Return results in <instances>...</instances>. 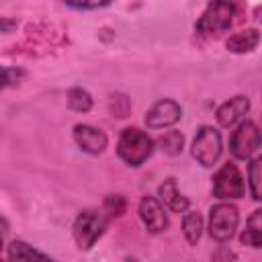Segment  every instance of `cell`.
Segmentation results:
<instances>
[{"label": "cell", "instance_id": "7402d4cb", "mask_svg": "<svg viewBox=\"0 0 262 262\" xmlns=\"http://www.w3.org/2000/svg\"><path fill=\"white\" fill-rule=\"evenodd\" d=\"M25 76V72L23 70H12V68H4L2 70V86L4 88H8V86H12V84H18V80Z\"/></svg>", "mask_w": 262, "mask_h": 262}, {"label": "cell", "instance_id": "44dd1931", "mask_svg": "<svg viewBox=\"0 0 262 262\" xmlns=\"http://www.w3.org/2000/svg\"><path fill=\"white\" fill-rule=\"evenodd\" d=\"M108 108H111V115L113 117H119V119H125L131 111V102L125 94L117 92V94H111V100H108Z\"/></svg>", "mask_w": 262, "mask_h": 262}, {"label": "cell", "instance_id": "ba28073f", "mask_svg": "<svg viewBox=\"0 0 262 262\" xmlns=\"http://www.w3.org/2000/svg\"><path fill=\"white\" fill-rule=\"evenodd\" d=\"M180 117H182V106L172 98H162L145 113L143 121L149 129H166L176 125Z\"/></svg>", "mask_w": 262, "mask_h": 262}, {"label": "cell", "instance_id": "d4e9b609", "mask_svg": "<svg viewBox=\"0 0 262 262\" xmlns=\"http://www.w3.org/2000/svg\"><path fill=\"white\" fill-rule=\"evenodd\" d=\"M12 27H16V20H8L6 16L0 18V31H2V33H10Z\"/></svg>", "mask_w": 262, "mask_h": 262}, {"label": "cell", "instance_id": "3957f363", "mask_svg": "<svg viewBox=\"0 0 262 262\" xmlns=\"http://www.w3.org/2000/svg\"><path fill=\"white\" fill-rule=\"evenodd\" d=\"M108 225V217L104 211H96V209H86L82 211L76 221H74V227H72V233H74V239H76V246L82 250V252H88L104 233Z\"/></svg>", "mask_w": 262, "mask_h": 262}, {"label": "cell", "instance_id": "4fadbf2b", "mask_svg": "<svg viewBox=\"0 0 262 262\" xmlns=\"http://www.w3.org/2000/svg\"><path fill=\"white\" fill-rule=\"evenodd\" d=\"M6 258L8 262H55L53 258L45 256L43 252H39L23 239H12L6 246Z\"/></svg>", "mask_w": 262, "mask_h": 262}, {"label": "cell", "instance_id": "603a6c76", "mask_svg": "<svg viewBox=\"0 0 262 262\" xmlns=\"http://www.w3.org/2000/svg\"><path fill=\"white\" fill-rule=\"evenodd\" d=\"M211 262H235V252L227 246H219L213 256H211Z\"/></svg>", "mask_w": 262, "mask_h": 262}, {"label": "cell", "instance_id": "4316f807", "mask_svg": "<svg viewBox=\"0 0 262 262\" xmlns=\"http://www.w3.org/2000/svg\"><path fill=\"white\" fill-rule=\"evenodd\" d=\"M127 262H139L137 258H127Z\"/></svg>", "mask_w": 262, "mask_h": 262}, {"label": "cell", "instance_id": "ac0fdd59", "mask_svg": "<svg viewBox=\"0 0 262 262\" xmlns=\"http://www.w3.org/2000/svg\"><path fill=\"white\" fill-rule=\"evenodd\" d=\"M68 106L72 111H76V113H88L92 108V96H90V92L84 90V88H78V86L72 88L68 92Z\"/></svg>", "mask_w": 262, "mask_h": 262}, {"label": "cell", "instance_id": "7a4b0ae2", "mask_svg": "<svg viewBox=\"0 0 262 262\" xmlns=\"http://www.w3.org/2000/svg\"><path fill=\"white\" fill-rule=\"evenodd\" d=\"M235 10H237V6L233 2H211V4H207L201 18L194 23V33L203 39L219 37L221 33H225L231 27Z\"/></svg>", "mask_w": 262, "mask_h": 262}, {"label": "cell", "instance_id": "30bf717a", "mask_svg": "<svg viewBox=\"0 0 262 262\" xmlns=\"http://www.w3.org/2000/svg\"><path fill=\"white\" fill-rule=\"evenodd\" d=\"M74 141L82 151L92 154V156L102 154L108 145V137L100 129H96L92 125H86V123H80V125L74 127Z\"/></svg>", "mask_w": 262, "mask_h": 262}, {"label": "cell", "instance_id": "9a60e30c", "mask_svg": "<svg viewBox=\"0 0 262 262\" xmlns=\"http://www.w3.org/2000/svg\"><path fill=\"white\" fill-rule=\"evenodd\" d=\"M239 242L250 248H262V209H256L248 217L246 229L239 233Z\"/></svg>", "mask_w": 262, "mask_h": 262}, {"label": "cell", "instance_id": "5bb4252c", "mask_svg": "<svg viewBox=\"0 0 262 262\" xmlns=\"http://www.w3.org/2000/svg\"><path fill=\"white\" fill-rule=\"evenodd\" d=\"M258 43H260V31L258 29H244V31L231 35L225 41V47L231 53H250L258 47Z\"/></svg>", "mask_w": 262, "mask_h": 262}, {"label": "cell", "instance_id": "ffe728a7", "mask_svg": "<svg viewBox=\"0 0 262 262\" xmlns=\"http://www.w3.org/2000/svg\"><path fill=\"white\" fill-rule=\"evenodd\" d=\"M127 209V201L123 194H108L104 201H102V211L106 213L108 219L113 217H121Z\"/></svg>", "mask_w": 262, "mask_h": 262}, {"label": "cell", "instance_id": "7c38bea8", "mask_svg": "<svg viewBox=\"0 0 262 262\" xmlns=\"http://www.w3.org/2000/svg\"><path fill=\"white\" fill-rule=\"evenodd\" d=\"M158 196L160 201L172 211V213H184L190 205V201L178 190L176 186V178H166L160 186H158Z\"/></svg>", "mask_w": 262, "mask_h": 262}, {"label": "cell", "instance_id": "8992f818", "mask_svg": "<svg viewBox=\"0 0 262 262\" xmlns=\"http://www.w3.org/2000/svg\"><path fill=\"white\" fill-rule=\"evenodd\" d=\"M244 192H246V184L237 166L231 162L223 164L213 176V196L221 201H231V199H242Z\"/></svg>", "mask_w": 262, "mask_h": 262}, {"label": "cell", "instance_id": "e0dca14e", "mask_svg": "<svg viewBox=\"0 0 262 262\" xmlns=\"http://www.w3.org/2000/svg\"><path fill=\"white\" fill-rule=\"evenodd\" d=\"M158 145L164 154L168 156H178L182 154V147H184V135L180 131H166L160 139H158Z\"/></svg>", "mask_w": 262, "mask_h": 262}, {"label": "cell", "instance_id": "8fae6325", "mask_svg": "<svg viewBox=\"0 0 262 262\" xmlns=\"http://www.w3.org/2000/svg\"><path fill=\"white\" fill-rule=\"evenodd\" d=\"M248 111H250V98L244 94H237L217 106L215 119L221 127H233L237 121L244 119V115H248Z\"/></svg>", "mask_w": 262, "mask_h": 262}, {"label": "cell", "instance_id": "d6986e66", "mask_svg": "<svg viewBox=\"0 0 262 262\" xmlns=\"http://www.w3.org/2000/svg\"><path fill=\"white\" fill-rule=\"evenodd\" d=\"M248 180H250V192H252V196L262 203V156H258V158H254L250 162Z\"/></svg>", "mask_w": 262, "mask_h": 262}, {"label": "cell", "instance_id": "277c9868", "mask_svg": "<svg viewBox=\"0 0 262 262\" xmlns=\"http://www.w3.org/2000/svg\"><path fill=\"white\" fill-rule=\"evenodd\" d=\"M239 225V211L235 205L231 203H217L211 207L209 211V225H207V231L209 235L223 244L227 239L233 237L235 229Z\"/></svg>", "mask_w": 262, "mask_h": 262}, {"label": "cell", "instance_id": "484cf974", "mask_svg": "<svg viewBox=\"0 0 262 262\" xmlns=\"http://www.w3.org/2000/svg\"><path fill=\"white\" fill-rule=\"evenodd\" d=\"M2 235H4V237L8 235V221H6L4 217H2Z\"/></svg>", "mask_w": 262, "mask_h": 262}, {"label": "cell", "instance_id": "6da1fadb", "mask_svg": "<svg viewBox=\"0 0 262 262\" xmlns=\"http://www.w3.org/2000/svg\"><path fill=\"white\" fill-rule=\"evenodd\" d=\"M117 154L127 166L137 168L154 154V139L137 127H127L119 135Z\"/></svg>", "mask_w": 262, "mask_h": 262}, {"label": "cell", "instance_id": "5b68a950", "mask_svg": "<svg viewBox=\"0 0 262 262\" xmlns=\"http://www.w3.org/2000/svg\"><path fill=\"white\" fill-rule=\"evenodd\" d=\"M221 149H223V145H221V133L217 129L209 127V125H203L196 131L194 139H192L190 154H192V158L201 166L213 168L219 162V158H221Z\"/></svg>", "mask_w": 262, "mask_h": 262}, {"label": "cell", "instance_id": "52a82bcc", "mask_svg": "<svg viewBox=\"0 0 262 262\" xmlns=\"http://www.w3.org/2000/svg\"><path fill=\"white\" fill-rule=\"evenodd\" d=\"M262 143V133L252 121H242L229 137V151L237 160L252 158Z\"/></svg>", "mask_w": 262, "mask_h": 262}, {"label": "cell", "instance_id": "9c48e42d", "mask_svg": "<svg viewBox=\"0 0 262 262\" xmlns=\"http://www.w3.org/2000/svg\"><path fill=\"white\" fill-rule=\"evenodd\" d=\"M139 217L149 233H162L168 227V215L156 196H143L139 201Z\"/></svg>", "mask_w": 262, "mask_h": 262}, {"label": "cell", "instance_id": "2e32d148", "mask_svg": "<svg viewBox=\"0 0 262 262\" xmlns=\"http://www.w3.org/2000/svg\"><path fill=\"white\" fill-rule=\"evenodd\" d=\"M182 233L190 246H196L203 233V217L196 211H188L182 217Z\"/></svg>", "mask_w": 262, "mask_h": 262}, {"label": "cell", "instance_id": "cb8c5ba5", "mask_svg": "<svg viewBox=\"0 0 262 262\" xmlns=\"http://www.w3.org/2000/svg\"><path fill=\"white\" fill-rule=\"evenodd\" d=\"M108 4L111 2H72V0L66 2V6L76 8V10H98V8H104Z\"/></svg>", "mask_w": 262, "mask_h": 262}]
</instances>
